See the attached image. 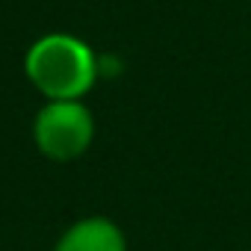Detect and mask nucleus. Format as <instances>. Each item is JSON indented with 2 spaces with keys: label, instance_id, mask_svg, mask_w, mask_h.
Listing matches in <instances>:
<instances>
[{
  "label": "nucleus",
  "instance_id": "4",
  "mask_svg": "<svg viewBox=\"0 0 251 251\" xmlns=\"http://www.w3.org/2000/svg\"><path fill=\"white\" fill-rule=\"evenodd\" d=\"M248 3H251V0H248Z\"/></svg>",
  "mask_w": 251,
  "mask_h": 251
},
{
  "label": "nucleus",
  "instance_id": "3",
  "mask_svg": "<svg viewBox=\"0 0 251 251\" xmlns=\"http://www.w3.org/2000/svg\"><path fill=\"white\" fill-rule=\"evenodd\" d=\"M53 251H127V233L115 219L95 213L74 219L53 242Z\"/></svg>",
  "mask_w": 251,
  "mask_h": 251
},
{
  "label": "nucleus",
  "instance_id": "1",
  "mask_svg": "<svg viewBox=\"0 0 251 251\" xmlns=\"http://www.w3.org/2000/svg\"><path fill=\"white\" fill-rule=\"evenodd\" d=\"M24 77L45 100H83L100 80V56L74 33H45L24 53Z\"/></svg>",
  "mask_w": 251,
  "mask_h": 251
},
{
  "label": "nucleus",
  "instance_id": "2",
  "mask_svg": "<svg viewBox=\"0 0 251 251\" xmlns=\"http://www.w3.org/2000/svg\"><path fill=\"white\" fill-rule=\"evenodd\" d=\"M33 145L50 163H74L95 142V115L83 100H45L33 115Z\"/></svg>",
  "mask_w": 251,
  "mask_h": 251
}]
</instances>
